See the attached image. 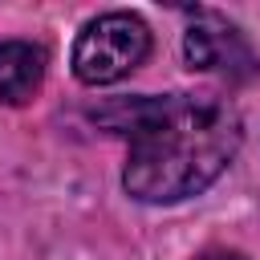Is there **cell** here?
<instances>
[{
  "instance_id": "1",
  "label": "cell",
  "mask_w": 260,
  "mask_h": 260,
  "mask_svg": "<svg viewBox=\"0 0 260 260\" xmlns=\"http://www.w3.org/2000/svg\"><path fill=\"white\" fill-rule=\"evenodd\" d=\"M93 122L126 138L122 187L138 203H183L207 191L244 142L240 114L215 93H138L93 110Z\"/></svg>"
},
{
  "instance_id": "2",
  "label": "cell",
  "mask_w": 260,
  "mask_h": 260,
  "mask_svg": "<svg viewBox=\"0 0 260 260\" xmlns=\"http://www.w3.org/2000/svg\"><path fill=\"white\" fill-rule=\"evenodd\" d=\"M150 57V28L134 12H102L73 41V77L81 85H114Z\"/></svg>"
},
{
  "instance_id": "3",
  "label": "cell",
  "mask_w": 260,
  "mask_h": 260,
  "mask_svg": "<svg viewBox=\"0 0 260 260\" xmlns=\"http://www.w3.org/2000/svg\"><path fill=\"white\" fill-rule=\"evenodd\" d=\"M183 61L195 73H215L223 81H252L260 73V53L252 41L219 12L195 8L183 32Z\"/></svg>"
},
{
  "instance_id": "4",
  "label": "cell",
  "mask_w": 260,
  "mask_h": 260,
  "mask_svg": "<svg viewBox=\"0 0 260 260\" xmlns=\"http://www.w3.org/2000/svg\"><path fill=\"white\" fill-rule=\"evenodd\" d=\"M49 53L32 41H0V106H24L45 81Z\"/></svg>"
},
{
  "instance_id": "5",
  "label": "cell",
  "mask_w": 260,
  "mask_h": 260,
  "mask_svg": "<svg viewBox=\"0 0 260 260\" xmlns=\"http://www.w3.org/2000/svg\"><path fill=\"white\" fill-rule=\"evenodd\" d=\"M195 260H248V256L236 252V248H207V252H199Z\"/></svg>"
}]
</instances>
